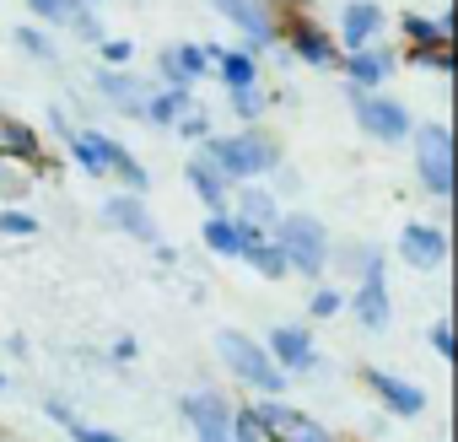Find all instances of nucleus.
<instances>
[{
  "label": "nucleus",
  "instance_id": "f257e3e1",
  "mask_svg": "<svg viewBox=\"0 0 458 442\" xmlns=\"http://www.w3.org/2000/svg\"><path fill=\"white\" fill-rule=\"evenodd\" d=\"M199 151L226 173V183H249V178H270V167L281 162V140L276 135H265V130H254V124H243L238 135H205L199 140Z\"/></svg>",
  "mask_w": 458,
  "mask_h": 442
},
{
  "label": "nucleus",
  "instance_id": "f03ea898",
  "mask_svg": "<svg viewBox=\"0 0 458 442\" xmlns=\"http://www.w3.org/2000/svg\"><path fill=\"white\" fill-rule=\"evenodd\" d=\"M270 238L281 243L292 276L318 281V276L329 270V259H335V238H329V227H324L318 216H308V210H281V216H276V227H270Z\"/></svg>",
  "mask_w": 458,
  "mask_h": 442
},
{
  "label": "nucleus",
  "instance_id": "7ed1b4c3",
  "mask_svg": "<svg viewBox=\"0 0 458 442\" xmlns=\"http://www.w3.org/2000/svg\"><path fill=\"white\" fill-rule=\"evenodd\" d=\"M216 356H221V367L233 372L238 383H249L254 394H281L292 378L270 361V351H265V340H249L243 329H216Z\"/></svg>",
  "mask_w": 458,
  "mask_h": 442
},
{
  "label": "nucleus",
  "instance_id": "20e7f679",
  "mask_svg": "<svg viewBox=\"0 0 458 442\" xmlns=\"http://www.w3.org/2000/svg\"><path fill=\"white\" fill-rule=\"evenodd\" d=\"M351 265H356V292L345 297V308L356 313V324L361 329H372V335H383L388 324H394V302H388V259L377 254V249H356L351 254Z\"/></svg>",
  "mask_w": 458,
  "mask_h": 442
},
{
  "label": "nucleus",
  "instance_id": "39448f33",
  "mask_svg": "<svg viewBox=\"0 0 458 442\" xmlns=\"http://www.w3.org/2000/svg\"><path fill=\"white\" fill-rule=\"evenodd\" d=\"M345 103H351V114H356L361 135H372L377 146H404V140H410V130H415V114H410L399 98H388L383 87H377V92H367V87H351V81H345Z\"/></svg>",
  "mask_w": 458,
  "mask_h": 442
},
{
  "label": "nucleus",
  "instance_id": "423d86ee",
  "mask_svg": "<svg viewBox=\"0 0 458 442\" xmlns=\"http://www.w3.org/2000/svg\"><path fill=\"white\" fill-rule=\"evenodd\" d=\"M410 151H415V183L431 200H453V130L442 119H426L410 130Z\"/></svg>",
  "mask_w": 458,
  "mask_h": 442
},
{
  "label": "nucleus",
  "instance_id": "0eeeda50",
  "mask_svg": "<svg viewBox=\"0 0 458 442\" xmlns=\"http://www.w3.org/2000/svg\"><path fill=\"white\" fill-rule=\"evenodd\" d=\"M249 410L259 415V426H265V437H270V442H340V431H335V426L313 421L308 410L286 404L281 394H259Z\"/></svg>",
  "mask_w": 458,
  "mask_h": 442
},
{
  "label": "nucleus",
  "instance_id": "6e6552de",
  "mask_svg": "<svg viewBox=\"0 0 458 442\" xmlns=\"http://www.w3.org/2000/svg\"><path fill=\"white\" fill-rule=\"evenodd\" d=\"M178 415L183 426L194 431V442H233V404L216 388H194L178 399Z\"/></svg>",
  "mask_w": 458,
  "mask_h": 442
},
{
  "label": "nucleus",
  "instance_id": "1a4fd4ad",
  "mask_svg": "<svg viewBox=\"0 0 458 442\" xmlns=\"http://www.w3.org/2000/svg\"><path fill=\"white\" fill-rule=\"evenodd\" d=\"M210 12H221L226 22L243 33L249 55H276L281 49V28H276V17L259 6V0H210Z\"/></svg>",
  "mask_w": 458,
  "mask_h": 442
},
{
  "label": "nucleus",
  "instance_id": "9d476101",
  "mask_svg": "<svg viewBox=\"0 0 458 442\" xmlns=\"http://www.w3.org/2000/svg\"><path fill=\"white\" fill-rule=\"evenodd\" d=\"M265 351H270V361H276L286 378H308V372H318V367H324L308 324H276V329L265 335Z\"/></svg>",
  "mask_w": 458,
  "mask_h": 442
},
{
  "label": "nucleus",
  "instance_id": "9b49d317",
  "mask_svg": "<svg viewBox=\"0 0 458 442\" xmlns=\"http://www.w3.org/2000/svg\"><path fill=\"white\" fill-rule=\"evenodd\" d=\"M367 388H372V399H377L388 415H399V421L426 415V388H420V383H410V378H399V372L372 367V372H367Z\"/></svg>",
  "mask_w": 458,
  "mask_h": 442
},
{
  "label": "nucleus",
  "instance_id": "f8f14e48",
  "mask_svg": "<svg viewBox=\"0 0 458 442\" xmlns=\"http://www.w3.org/2000/svg\"><path fill=\"white\" fill-rule=\"evenodd\" d=\"M92 87H98V98H103L108 108H119L124 119H140V114H146V87H140V76H130V65H98V71H92Z\"/></svg>",
  "mask_w": 458,
  "mask_h": 442
},
{
  "label": "nucleus",
  "instance_id": "ddd939ff",
  "mask_svg": "<svg viewBox=\"0 0 458 442\" xmlns=\"http://www.w3.org/2000/svg\"><path fill=\"white\" fill-rule=\"evenodd\" d=\"M399 259L410 270H442L447 265V233L437 227V221H410V227L399 233Z\"/></svg>",
  "mask_w": 458,
  "mask_h": 442
},
{
  "label": "nucleus",
  "instance_id": "4468645a",
  "mask_svg": "<svg viewBox=\"0 0 458 442\" xmlns=\"http://www.w3.org/2000/svg\"><path fill=\"white\" fill-rule=\"evenodd\" d=\"M383 28H388V12L377 6V0H351V6L340 12V55H351V49H367V44H377L383 38Z\"/></svg>",
  "mask_w": 458,
  "mask_h": 442
},
{
  "label": "nucleus",
  "instance_id": "2eb2a0df",
  "mask_svg": "<svg viewBox=\"0 0 458 442\" xmlns=\"http://www.w3.org/2000/svg\"><path fill=\"white\" fill-rule=\"evenodd\" d=\"M103 221L114 233H124V238H135V243H157V221H151V210H146V194H108L103 200Z\"/></svg>",
  "mask_w": 458,
  "mask_h": 442
},
{
  "label": "nucleus",
  "instance_id": "dca6fc26",
  "mask_svg": "<svg viewBox=\"0 0 458 442\" xmlns=\"http://www.w3.org/2000/svg\"><path fill=\"white\" fill-rule=\"evenodd\" d=\"M340 71H345V81L351 87H367V92H377L394 71H399V55L394 49H383V44H367V49H351V55H340Z\"/></svg>",
  "mask_w": 458,
  "mask_h": 442
},
{
  "label": "nucleus",
  "instance_id": "f3484780",
  "mask_svg": "<svg viewBox=\"0 0 458 442\" xmlns=\"http://www.w3.org/2000/svg\"><path fill=\"white\" fill-rule=\"evenodd\" d=\"M226 210H233L238 221H249V227H276V216H281V200H276V189H265L259 178H249V183H233V194H226Z\"/></svg>",
  "mask_w": 458,
  "mask_h": 442
},
{
  "label": "nucleus",
  "instance_id": "a211bd4d",
  "mask_svg": "<svg viewBox=\"0 0 458 442\" xmlns=\"http://www.w3.org/2000/svg\"><path fill=\"white\" fill-rule=\"evenodd\" d=\"M286 60H302V65H313V71H340V44H335V33L313 28V22H292V49H286Z\"/></svg>",
  "mask_w": 458,
  "mask_h": 442
},
{
  "label": "nucleus",
  "instance_id": "6ab92c4d",
  "mask_svg": "<svg viewBox=\"0 0 458 442\" xmlns=\"http://www.w3.org/2000/svg\"><path fill=\"white\" fill-rule=\"evenodd\" d=\"M183 183L194 189V200H199L205 210H226V194H233V183H226V173H221L205 151H194V157L183 162Z\"/></svg>",
  "mask_w": 458,
  "mask_h": 442
},
{
  "label": "nucleus",
  "instance_id": "aec40b11",
  "mask_svg": "<svg viewBox=\"0 0 458 442\" xmlns=\"http://www.w3.org/2000/svg\"><path fill=\"white\" fill-rule=\"evenodd\" d=\"M98 151H103V167L119 173V183H124L130 194H146V189H151V173L140 167V157H135L124 140H114L108 130H98Z\"/></svg>",
  "mask_w": 458,
  "mask_h": 442
},
{
  "label": "nucleus",
  "instance_id": "412c9836",
  "mask_svg": "<svg viewBox=\"0 0 458 442\" xmlns=\"http://www.w3.org/2000/svg\"><path fill=\"white\" fill-rule=\"evenodd\" d=\"M0 157H12V162H22V167H44V140H38V130L0 114Z\"/></svg>",
  "mask_w": 458,
  "mask_h": 442
},
{
  "label": "nucleus",
  "instance_id": "4be33fe9",
  "mask_svg": "<svg viewBox=\"0 0 458 442\" xmlns=\"http://www.w3.org/2000/svg\"><path fill=\"white\" fill-rule=\"evenodd\" d=\"M399 28H404V38H410V55H420V49H447V44H453V12H442V17L404 12Z\"/></svg>",
  "mask_w": 458,
  "mask_h": 442
},
{
  "label": "nucleus",
  "instance_id": "5701e85b",
  "mask_svg": "<svg viewBox=\"0 0 458 442\" xmlns=\"http://www.w3.org/2000/svg\"><path fill=\"white\" fill-rule=\"evenodd\" d=\"M210 71H216L221 87H254L259 81V55H249L243 44L238 49H216L210 44Z\"/></svg>",
  "mask_w": 458,
  "mask_h": 442
},
{
  "label": "nucleus",
  "instance_id": "b1692460",
  "mask_svg": "<svg viewBox=\"0 0 458 442\" xmlns=\"http://www.w3.org/2000/svg\"><path fill=\"white\" fill-rule=\"evenodd\" d=\"M199 238H205V249L216 254V259H238V221H233V210H210L205 216V227H199Z\"/></svg>",
  "mask_w": 458,
  "mask_h": 442
},
{
  "label": "nucleus",
  "instance_id": "393cba45",
  "mask_svg": "<svg viewBox=\"0 0 458 442\" xmlns=\"http://www.w3.org/2000/svg\"><path fill=\"white\" fill-rule=\"evenodd\" d=\"M189 103H194V92H189V87H162V92H151V98H146V114H140V119H146V124H157V130H173V119H178Z\"/></svg>",
  "mask_w": 458,
  "mask_h": 442
},
{
  "label": "nucleus",
  "instance_id": "a878e982",
  "mask_svg": "<svg viewBox=\"0 0 458 442\" xmlns=\"http://www.w3.org/2000/svg\"><path fill=\"white\" fill-rule=\"evenodd\" d=\"M238 259H249V270H254V276H265V281H286V276H292V270H286V254H281V243H276V238L249 243Z\"/></svg>",
  "mask_w": 458,
  "mask_h": 442
},
{
  "label": "nucleus",
  "instance_id": "bb28decb",
  "mask_svg": "<svg viewBox=\"0 0 458 442\" xmlns=\"http://www.w3.org/2000/svg\"><path fill=\"white\" fill-rule=\"evenodd\" d=\"M226 108L238 114V124H259L265 108H270V98H265L259 81H254V87H226Z\"/></svg>",
  "mask_w": 458,
  "mask_h": 442
},
{
  "label": "nucleus",
  "instance_id": "cd10ccee",
  "mask_svg": "<svg viewBox=\"0 0 458 442\" xmlns=\"http://www.w3.org/2000/svg\"><path fill=\"white\" fill-rule=\"evenodd\" d=\"M65 28H71V33H76L81 44H103V38H108V33H103V22H98V6H81V0L71 6Z\"/></svg>",
  "mask_w": 458,
  "mask_h": 442
},
{
  "label": "nucleus",
  "instance_id": "c85d7f7f",
  "mask_svg": "<svg viewBox=\"0 0 458 442\" xmlns=\"http://www.w3.org/2000/svg\"><path fill=\"white\" fill-rule=\"evenodd\" d=\"M12 38H17V49H22V55H33V60H55V38H49L44 28H33V22H22V28H17Z\"/></svg>",
  "mask_w": 458,
  "mask_h": 442
},
{
  "label": "nucleus",
  "instance_id": "c756f323",
  "mask_svg": "<svg viewBox=\"0 0 458 442\" xmlns=\"http://www.w3.org/2000/svg\"><path fill=\"white\" fill-rule=\"evenodd\" d=\"M345 313V292L340 286H313L308 292V319H335Z\"/></svg>",
  "mask_w": 458,
  "mask_h": 442
},
{
  "label": "nucleus",
  "instance_id": "7c9ffc66",
  "mask_svg": "<svg viewBox=\"0 0 458 442\" xmlns=\"http://www.w3.org/2000/svg\"><path fill=\"white\" fill-rule=\"evenodd\" d=\"M0 238H38L33 210H0Z\"/></svg>",
  "mask_w": 458,
  "mask_h": 442
},
{
  "label": "nucleus",
  "instance_id": "2f4dec72",
  "mask_svg": "<svg viewBox=\"0 0 458 442\" xmlns=\"http://www.w3.org/2000/svg\"><path fill=\"white\" fill-rule=\"evenodd\" d=\"M173 130H178L183 140H205V135H210V114H205L199 103H189V108L173 119Z\"/></svg>",
  "mask_w": 458,
  "mask_h": 442
},
{
  "label": "nucleus",
  "instance_id": "473e14b6",
  "mask_svg": "<svg viewBox=\"0 0 458 442\" xmlns=\"http://www.w3.org/2000/svg\"><path fill=\"white\" fill-rule=\"evenodd\" d=\"M410 65H415V71H431V76H442V81H453V55H447V49H420V55H410Z\"/></svg>",
  "mask_w": 458,
  "mask_h": 442
},
{
  "label": "nucleus",
  "instance_id": "72a5a7b5",
  "mask_svg": "<svg viewBox=\"0 0 458 442\" xmlns=\"http://www.w3.org/2000/svg\"><path fill=\"white\" fill-rule=\"evenodd\" d=\"M65 437H71V442H130V437H119V431H108V426H92V421H81V415L65 426Z\"/></svg>",
  "mask_w": 458,
  "mask_h": 442
},
{
  "label": "nucleus",
  "instance_id": "f704fd0d",
  "mask_svg": "<svg viewBox=\"0 0 458 442\" xmlns=\"http://www.w3.org/2000/svg\"><path fill=\"white\" fill-rule=\"evenodd\" d=\"M71 6H76V0H28V12H33L38 22H49V28H65Z\"/></svg>",
  "mask_w": 458,
  "mask_h": 442
},
{
  "label": "nucleus",
  "instance_id": "c9c22d12",
  "mask_svg": "<svg viewBox=\"0 0 458 442\" xmlns=\"http://www.w3.org/2000/svg\"><path fill=\"white\" fill-rule=\"evenodd\" d=\"M233 442H270L254 410H233Z\"/></svg>",
  "mask_w": 458,
  "mask_h": 442
},
{
  "label": "nucleus",
  "instance_id": "e433bc0d",
  "mask_svg": "<svg viewBox=\"0 0 458 442\" xmlns=\"http://www.w3.org/2000/svg\"><path fill=\"white\" fill-rule=\"evenodd\" d=\"M426 340H431V351H437L442 361H453V356H458V340H453V324H447V319H437V324L426 329Z\"/></svg>",
  "mask_w": 458,
  "mask_h": 442
},
{
  "label": "nucleus",
  "instance_id": "4c0bfd02",
  "mask_svg": "<svg viewBox=\"0 0 458 442\" xmlns=\"http://www.w3.org/2000/svg\"><path fill=\"white\" fill-rule=\"evenodd\" d=\"M98 49H103V65H130L135 60V44L130 38H103Z\"/></svg>",
  "mask_w": 458,
  "mask_h": 442
},
{
  "label": "nucleus",
  "instance_id": "58836bf2",
  "mask_svg": "<svg viewBox=\"0 0 458 442\" xmlns=\"http://www.w3.org/2000/svg\"><path fill=\"white\" fill-rule=\"evenodd\" d=\"M270 178H276V189H281V194H297V189H302V178H297L286 162H276V167H270Z\"/></svg>",
  "mask_w": 458,
  "mask_h": 442
},
{
  "label": "nucleus",
  "instance_id": "ea45409f",
  "mask_svg": "<svg viewBox=\"0 0 458 442\" xmlns=\"http://www.w3.org/2000/svg\"><path fill=\"white\" fill-rule=\"evenodd\" d=\"M108 356H114V361H135V356H140V340H135V335H119V340L108 345Z\"/></svg>",
  "mask_w": 458,
  "mask_h": 442
},
{
  "label": "nucleus",
  "instance_id": "a19ab883",
  "mask_svg": "<svg viewBox=\"0 0 458 442\" xmlns=\"http://www.w3.org/2000/svg\"><path fill=\"white\" fill-rule=\"evenodd\" d=\"M151 249H157V265H167V270L178 265V249H173V243H151Z\"/></svg>",
  "mask_w": 458,
  "mask_h": 442
},
{
  "label": "nucleus",
  "instance_id": "79ce46f5",
  "mask_svg": "<svg viewBox=\"0 0 458 442\" xmlns=\"http://www.w3.org/2000/svg\"><path fill=\"white\" fill-rule=\"evenodd\" d=\"M6 351L12 356H28V335H6Z\"/></svg>",
  "mask_w": 458,
  "mask_h": 442
},
{
  "label": "nucleus",
  "instance_id": "37998d69",
  "mask_svg": "<svg viewBox=\"0 0 458 442\" xmlns=\"http://www.w3.org/2000/svg\"><path fill=\"white\" fill-rule=\"evenodd\" d=\"M6 388H12V378H6V372H0V394H6Z\"/></svg>",
  "mask_w": 458,
  "mask_h": 442
},
{
  "label": "nucleus",
  "instance_id": "c03bdc74",
  "mask_svg": "<svg viewBox=\"0 0 458 442\" xmlns=\"http://www.w3.org/2000/svg\"><path fill=\"white\" fill-rule=\"evenodd\" d=\"M81 6H108V0H81Z\"/></svg>",
  "mask_w": 458,
  "mask_h": 442
},
{
  "label": "nucleus",
  "instance_id": "a18cd8bd",
  "mask_svg": "<svg viewBox=\"0 0 458 442\" xmlns=\"http://www.w3.org/2000/svg\"><path fill=\"white\" fill-rule=\"evenodd\" d=\"M0 162H6V157H0ZM0 183H6V173H0Z\"/></svg>",
  "mask_w": 458,
  "mask_h": 442
}]
</instances>
